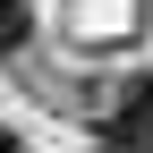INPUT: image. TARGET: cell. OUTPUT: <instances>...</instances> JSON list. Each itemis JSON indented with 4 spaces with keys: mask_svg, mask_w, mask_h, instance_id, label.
Instances as JSON below:
<instances>
[{
    "mask_svg": "<svg viewBox=\"0 0 153 153\" xmlns=\"http://www.w3.org/2000/svg\"><path fill=\"white\" fill-rule=\"evenodd\" d=\"M102 145L111 153H153V76L119 85V102L102 111Z\"/></svg>",
    "mask_w": 153,
    "mask_h": 153,
    "instance_id": "cell-1",
    "label": "cell"
},
{
    "mask_svg": "<svg viewBox=\"0 0 153 153\" xmlns=\"http://www.w3.org/2000/svg\"><path fill=\"white\" fill-rule=\"evenodd\" d=\"M26 34H34V9L26 0H0V51H17Z\"/></svg>",
    "mask_w": 153,
    "mask_h": 153,
    "instance_id": "cell-2",
    "label": "cell"
}]
</instances>
